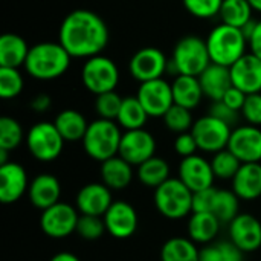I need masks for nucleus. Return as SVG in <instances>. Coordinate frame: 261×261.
Returning a JSON list of instances; mask_svg holds the SVG:
<instances>
[{
  "label": "nucleus",
  "instance_id": "obj_38",
  "mask_svg": "<svg viewBox=\"0 0 261 261\" xmlns=\"http://www.w3.org/2000/svg\"><path fill=\"white\" fill-rule=\"evenodd\" d=\"M23 75L17 67H0V96L3 99L17 98L23 90Z\"/></svg>",
  "mask_w": 261,
  "mask_h": 261
},
{
  "label": "nucleus",
  "instance_id": "obj_44",
  "mask_svg": "<svg viewBox=\"0 0 261 261\" xmlns=\"http://www.w3.org/2000/svg\"><path fill=\"white\" fill-rule=\"evenodd\" d=\"M210 115L225 121L226 124L229 125H234L237 121H239V116H240V112L231 109L229 106H226L223 101H214L213 106H211V110H210Z\"/></svg>",
  "mask_w": 261,
  "mask_h": 261
},
{
  "label": "nucleus",
  "instance_id": "obj_16",
  "mask_svg": "<svg viewBox=\"0 0 261 261\" xmlns=\"http://www.w3.org/2000/svg\"><path fill=\"white\" fill-rule=\"evenodd\" d=\"M106 229L113 239H128L138 229V213L127 200H115L102 216Z\"/></svg>",
  "mask_w": 261,
  "mask_h": 261
},
{
  "label": "nucleus",
  "instance_id": "obj_9",
  "mask_svg": "<svg viewBox=\"0 0 261 261\" xmlns=\"http://www.w3.org/2000/svg\"><path fill=\"white\" fill-rule=\"evenodd\" d=\"M191 133L197 141L199 150L214 154L220 150L228 148L232 125L208 113L194 121Z\"/></svg>",
  "mask_w": 261,
  "mask_h": 261
},
{
  "label": "nucleus",
  "instance_id": "obj_46",
  "mask_svg": "<svg viewBox=\"0 0 261 261\" xmlns=\"http://www.w3.org/2000/svg\"><path fill=\"white\" fill-rule=\"evenodd\" d=\"M248 49L251 54L258 57L261 60V20L255 21V26L248 37Z\"/></svg>",
  "mask_w": 261,
  "mask_h": 261
},
{
  "label": "nucleus",
  "instance_id": "obj_48",
  "mask_svg": "<svg viewBox=\"0 0 261 261\" xmlns=\"http://www.w3.org/2000/svg\"><path fill=\"white\" fill-rule=\"evenodd\" d=\"M49 261H81L75 254L67 252V251H61L58 254H55Z\"/></svg>",
  "mask_w": 261,
  "mask_h": 261
},
{
  "label": "nucleus",
  "instance_id": "obj_36",
  "mask_svg": "<svg viewBox=\"0 0 261 261\" xmlns=\"http://www.w3.org/2000/svg\"><path fill=\"white\" fill-rule=\"evenodd\" d=\"M164 119V125L173 132V133H185V132H191L193 125H194V119H193V113L190 109H185L182 106L173 104L171 109L162 116Z\"/></svg>",
  "mask_w": 261,
  "mask_h": 261
},
{
  "label": "nucleus",
  "instance_id": "obj_19",
  "mask_svg": "<svg viewBox=\"0 0 261 261\" xmlns=\"http://www.w3.org/2000/svg\"><path fill=\"white\" fill-rule=\"evenodd\" d=\"M29 177L23 165L18 162H8L0 165V202L11 205L28 194Z\"/></svg>",
  "mask_w": 261,
  "mask_h": 261
},
{
  "label": "nucleus",
  "instance_id": "obj_25",
  "mask_svg": "<svg viewBox=\"0 0 261 261\" xmlns=\"http://www.w3.org/2000/svg\"><path fill=\"white\" fill-rule=\"evenodd\" d=\"M101 180L112 191L127 188L133 180V165L122 159L119 154L101 162Z\"/></svg>",
  "mask_w": 261,
  "mask_h": 261
},
{
  "label": "nucleus",
  "instance_id": "obj_1",
  "mask_svg": "<svg viewBox=\"0 0 261 261\" xmlns=\"http://www.w3.org/2000/svg\"><path fill=\"white\" fill-rule=\"evenodd\" d=\"M109 28L93 11L75 9L69 12L58 31V41L72 58H92L102 54L109 44Z\"/></svg>",
  "mask_w": 261,
  "mask_h": 261
},
{
  "label": "nucleus",
  "instance_id": "obj_27",
  "mask_svg": "<svg viewBox=\"0 0 261 261\" xmlns=\"http://www.w3.org/2000/svg\"><path fill=\"white\" fill-rule=\"evenodd\" d=\"M26 40L17 34L8 32L0 37V67H20L24 66L29 54Z\"/></svg>",
  "mask_w": 261,
  "mask_h": 261
},
{
  "label": "nucleus",
  "instance_id": "obj_37",
  "mask_svg": "<svg viewBox=\"0 0 261 261\" xmlns=\"http://www.w3.org/2000/svg\"><path fill=\"white\" fill-rule=\"evenodd\" d=\"M24 133L20 122L11 116L0 118V148L12 151L23 142Z\"/></svg>",
  "mask_w": 261,
  "mask_h": 261
},
{
  "label": "nucleus",
  "instance_id": "obj_14",
  "mask_svg": "<svg viewBox=\"0 0 261 261\" xmlns=\"http://www.w3.org/2000/svg\"><path fill=\"white\" fill-rule=\"evenodd\" d=\"M177 177L193 193L214 187V180H216L211 161L205 159L200 154L182 158L177 168Z\"/></svg>",
  "mask_w": 261,
  "mask_h": 261
},
{
  "label": "nucleus",
  "instance_id": "obj_50",
  "mask_svg": "<svg viewBox=\"0 0 261 261\" xmlns=\"http://www.w3.org/2000/svg\"><path fill=\"white\" fill-rule=\"evenodd\" d=\"M248 2L251 3V6H252L254 11H257V12L261 14V0H248Z\"/></svg>",
  "mask_w": 261,
  "mask_h": 261
},
{
  "label": "nucleus",
  "instance_id": "obj_12",
  "mask_svg": "<svg viewBox=\"0 0 261 261\" xmlns=\"http://www.w3.org/2000/svg\"><path fill=\"white\" fill-rule=\"evenodd\" d=\"M136 96L150 118H162L174 104L171 84L164 78L141 83Z\"/></svg>",
  "mask_w": 261,
  "mask_h": 261
},
{
  "label": "nucleus",
  "instance_id": "obj_5",
  "mask_svg": "<svg viewBox=\"0 0 261 261\" xmlns=\"http://www.w3.org/2000/svg\"><path fill=\"white\" fill-rule=\"evenodd\" d=\"M211 64L206 40L197 35L182 37L174 49L171 60H168V69L174 75H193L199 76Z\"/></svg>",
  "mask_w": 261,
  "mask_h": 261
},
{
  "label": "nucleus",
  "instance_id": "obj_30",
  "mask_svg": "<svg viewBox=\"0 0 261 261\" xmlns=\"http://www.w3.org/2000/svg\"><path fill=\"white\" fill-rule=\"evenodd\" d=\"M210 213L214 214L222 223H231L240 214L239 196L232 190L216 188Z\"/></svg>",
  "mask_w": 261,
  "mask_h": 261
},
{
  "label": "nucleus",
  "instance_id": "obj_40",
  "mask_svg": "<svg viewBox=\"0 0 261 261\" xmlns=\"http://www.w3.org/2000/svg\"><path fill=\"white\" fill-rule=\"evenodd\" d=\"M104 232H107V229H106V223H104L102 217L80 214L78 225H76V234L83 240L95 242V240L101 239L104 236Z\"/></svg>",
  "mask_w": 261,
  "mask_h": 261
},
{
  "label": "nucleus",
  "instance_id": "obj_28",
  "mask_svg": "<svg viewBox=\"0 0 261 261\" xmlns=\"http://www.w3.org/2000/svg\"><path fill=\"white\" fill-rule=\"evenodd\" d=\"M54 124H55V127L58 128L60 135L64 138L66 142L83 141V138H84V135L87 132V127H89V122H87L86 116L81 112L73 110V109L61 110L55 116Z\"/></svg>",
  "mask_w": 261,
  "mask_h": 261
},
{
  "label": "nucleus",
  "instance_id": "obj_31",
  "mask_svg": "<svg viewBox=\"0 0 261 261\" xmlns=\"http://www.w3.org/2000/svg\"><path fill=\"white\" fill-rule=\"evenodd\" d=\"M148 118L150 116L145 112V109L142 107L138 96H125L122 99L116 122L119 124L121 128H124V132H127V130L144 128Z\"/></svg>",
  "mask_w": 261,
  "mask_h": 261
},
{
  "label": "nucleus",
  "instance_id": "obj_3",
  "mask_svg": "<svg viewBox=\"0 0 261 261\" xmlns=\"http://www.w3.org/2000/svg\"><path fill=\"white\" fill-rule=\"evenodd\" d=\"M122 139V128L116 121L98 118L89 122L87 132L83 138V148L86 154L96 161L104 162L118 156Z\"/></svg>",
  "mask_w": 261,
  "mask_h": 261
},
{
  "label": "nucleus",
  "instance_id": "obj_18",
  "mask_svg": "<svg viewBox=\"0 0 261 261\" xmlns=\"http://www.w3.org/2000/svg\"><path fill=\"white\" fill-rule=\"evenodd\" d=\"M112 190L102 182H90L80 188L75 197V206L80 214L102 217L113 203Z\"/></svg>",
  "mask_w": 261,
  "mask_h": 261
},
{
  "label": "nucleus",
  "instance_id": "obj_33",
  "mask_svg": "<svg viewBox=\"0 0 261 261\" xmlns=\"http://www.w3.org/2000/svg\"><path fill=\"white\" fill-rule=\"evenodd\" d=\"M252 12L254 9L248 0H223L219 18L225 24L242 29L252 20Z\"/></svg>",
  "mask_w": 261,
  "mask_h": 261
},
{
  "label": "nucleus",
  "instance_id": "obj_17",
  "mask_svg": "<svg viewBox=\"0 0 261 261\" xmlns=\"http://www.w3.org/2000/svg\"><path fill=\"white\" fill-rule=\"evenodd\" d=\"M228 148L242 161V164L261 162V128L251 124L232 128Z\"/></svg>",
  "mask_w": 261,
  "mask_h": 261
},
{
  "label": "nucleus",
  "instance_id": "obj_7",
  "mask_svg": "<svg viewBox=\"0 0 261 261\" xmlns=\"http://www.w3.org/2000/svg\"><path fill=\"white\" fill-rule=\"evenodd\" d=\"M64 138L54 122L41 121L26 133V147L31 156L40 162H52L60 158L64 148Z\"/></svg>",
  "mask_w": 261,
  "mask_h": 261
},
{
  "label": "nucleus",
  "instance_id": "obj_8",
  "mask_svg": "<svg viewBox=\"0 0 261 261\" xmlns=\"http://www.w3.org/2000/svg\"><path fill=\"white\" fill-rule=\"evenodd\" d=\"M81 81L95 96L112 92L119 83V69L112 58L99 54L86 60L81 69Z\"/></svg>",
  "mask_w": 261,
  "mask_h": 261
},
{
  "label": "nucleus",
  "instance_id": "obj_11",
  "mask_svg": "<svg viewBox=\"0 0 261 261\" xmlns=\"http://www.w3.org/2000/svg\"><path fill=\"white\" fill-rule=\"evenodd\" d=\"M168 70V60L158 47H142L136 50L128 61V72L132 78L139 83L162 78Z\"/></svg>",
  "mask_w": 261,
  "mask_h": 261
},
{
  "label": "nucleus",
  "instance_id": "obj_32",
  "mask_svg": "<svg viewBox=\"0 0 261 261\" xmlns=\"http://www.w3.org/2000/svg\"><path fill=\"white\" fill-rule=\"evenodd\" d=\"M136 176L144 187L158 188L170 179V165L165 159L153 156L138 167Z\"/></svg>",
  "mask_w": 261,
  "mask_h": 261
},
{
  "label": "nucleus",
  "instance_id": "obj_26",
  "mask_svg": "<svg viewBox=\"0 0 261 261\" xmlns=\"http://www.w3.org/2000/svg\"><path fill=\"white\" fill-rule=\"evenodd\" d=\"M171 90L174 104L190 110L196 109L205 96L199 76L193 75H176L171 83Z\"/></svg>",
  "mask_w": 261,
  "mask_h": 261
},
{
  "label": "nucleus",
  "instance_id": "obj_43",
  "mask_svg": "<svg viewBox=\"0 0 261 261\" xmlns=\"http://www.w3.org/2000/svg\"><path fill=\"white\" fill-rule=\"evenodd\" d=\"M199 150L197 141L194 138V135L191 132H185L176 136L174 139V151L180 156V158H188L193 154H197L196 151Z\"/></svg>",
  "mask_w": 261,
  "mask_h": 261
},
{
  "label": "nucleus",
  "instance_id": "obj_13",
  "mask_svg": "<svg viewBox=\"0 0 261 261\" xmlns=\"http://www.w3.org/2000/svg\"><path fill=\"white\" fill-rule=\"evenodd\" d=\"M156 139L145 128L127 130L122 133L119 156L133 167H139L142 162L156 156Z\"/></svg>",
  "mask_w": 261,
  "mask_h": 261
},
{
  "label": "nucleus",
  "instance_id": "obj_23",
  "mask_svg": "<svg viewBox=\"0 0 261 261\" xmlns=\"http://www.w3.org/2000/svg\"><path fill=\"white\" fill-rule=\"evenodd\" d=\"M200 86L203 89L205 96H208L213 102L222 101L225 93L232 87L231 70L226 66L211 63L200 75H199Z\"/></svg>",
  "mask_w": 261,
  "mask_h": 261
},
{
  "label": "nucleus",
  "instance_id": "obj_39",
  "mask_svg": "<svg viewBox=\"0 0 261 261\" xmlns=\"http://www.w3.org/2000/svg\"><path fill=\"white\" fill-rule=\"evenodd\" d=\"M122 99L124 98H121L116 93V90L96 95V98H95V112H96L98 118L116 121L121 104H122Z\"/></svg>",
  "mask_w": 261,
  "mask_h": 261
},
{
  "label": "nucleus",
  "instance_id": "obj_15",
  "mask_svg": "<svg viewBox=\"0 0 261 261\" xmlns=\"http://www.w3.org/2000/svg\"><path fill=\"white\" fill-rule=\"evenodd\" d=\"M229 240L245 254L255 252L261 248V222L249 213H240L228 223Z\"/></svg>",
  "mask_w": 261,
  "mask_h": 261
},
{
  "label": "nucleus",
  "instance_id": "obj_34",
  "mask_svg": "<svg viewBox=\"0 0 261 261\" xmlns=\"http://www.w3.org/2000/svg\"><path fill=\"white\" fill-rule=\"evenodd\" d=\"M200 261H245V252L231 240L213 242L200 249Z\"/></svg>",
  "mask_w": 261,
  "mask_h": 261
},
{
  "label": "nucleus",
  "instance_id": "obj_47",
  "mask_svg": "<svg viewBox=\"0 0 261 261\" xmlns=\"http://www.w3.org/2000/svg\"><path fill=\"white\" fill-rule=\"evenodd\" d=\"M50 104H52V99H50V96L47 93H38L29 102L31 109L34 112H37V113H43V112L49 110Z\"/></svg>",
  "mask_w": 261,
  "mask_h": 261
},
{
  "label": "nucleus",
  "instance_id": "obj_29",
  "mask_svg": "<svg viewBox=\"0 0 261 261\" xmlns=\"http://www.w3.org/2000/svg\"><path fill=\"white\" fill-rule=\"evenodd\" d=\"M161 261H200V249L190 237H171L162 245Z\"/></svg>",
  "mask_w": 261,
  "mask_h": 261
},
{
  "label": "nucleus",
  "instance_id": "obj_4",
  "mask_svg": "<svg viewBox=\"0 0 261 261\" xmlns=\"http://www.w3.org/2000/svg\"><path fill=\"white\" fill-rule=\"evenodd\" d=\"M211 63L231 67L248 49V40L242 29L220 23L211 29L206 38Z\"/></svg>",
  "mask_w": 261,
  "mask_h": 261
},
{
  "label": "nucleus",
  "instance_id": "obj_21",
  "mask_svg": "<svg viewBox=\"0 0 261 261\" xmlns=\"http://www.w3.org/2000/svg\"><path fill=\"white\" fill-rule=\"evenodd\" d=\"M60 197H61V184L54 174L41 173L31 180L28 188V199L34 208L44 211L49 206L58 203Z\"/></svg>",
  "mask_w": 261,
  "mask_h": 261
},
{
  "label": "nucleus",
  "instance_id": "obj_10",
  "mask_svg": "<svg viewBox=\"0 0 261 261\" xmlns=\"http://www.w3.org/2000/svg\"><path fill=\"white\" fill-rule=\"evenodd\" d=\"M80 213L76 206L67 202H58L47 210L41 211L40 228L49 239H66L76 232Z\"/></svg>",
  "mask_w": 261,
  "mask_h": 261
},
{
  "label": "nucleus",
  "instance_id": "obj_45",
  "mask_svg": "<svg viewBox=\"0 0 261 261\" xmlns=\"http://www.w3.org/2000/svg\"><path fill=\"white\" fill-rule=\"evenodd\" d=\"M246 93L243 92V90H240L239 87H236V86H232L226 93H225V96H223V102L226 104V106H229L231 109H234V110H237V112H242V109H243V106H245V101H246Z\"/></svg>",
  "mask_w": 261,
  "mask_h": 261
},
{
  "label": "nucleus",
  "instance_id": "obj_6",
  "mask_svg": "<svg viewBox=\"0 0 261 261\" xmlns=\"http://www.w3.org/2000/svg\"><path fill=\"white\" fill-rule=\"evenodd\" d=\"M193 191L179 179L170 177L154 188L153 202L158 213L168 220H180L193 213Z\"/></svg>",
  "mask_w": 261,
  "mask_h": 261
},
{
  "label": "nucleus",
  "instance_id": "obj_41",
  "mask_svg": "<svg viewBox=\"0 0 261 261\" xmlns=\"http://www.w3.org/2000/svg\"><path fill=\"white\" fill-rule=\"evenodd\" d=\"M182 3L193 17L208 20L219 17L223 0H182Z\"/></svg>",
  "mask_w": 261,
  "mask_h": 261
},
{
  "label": "nucleus",
  "instance_id": "obj_24",
  "mask_svg": "<svg viewBox=\"0 0 261 261\" xmlns=\"http://www.w3.org/2000/svg\"><path fill=\"white\" fill-rule=\"evenodd\" d=\"M222 222L211 213H191L187 225L188 237L197 245H210L216 242L222 229Z\"/></svg>",
  "mask_w": 261,
  "mask_h": 261
},
{
  "label": "nucleus",
  "instance_id": "obj_22",
  "mask_svg": "<svg viewBox=\"0 0 261 261\" xmlns=\"http://www.w3.org/2000/svg\"><path fill=\"white\" fill-rule=\"evenodd\" d=\"M232 191L240 200L252 202L261 197V162L242 164L240 170L234 176Z\"/></svg>",
  "mask_w": 261,
  "mask_h": 261
},
{
  "label": "nucleus",
  "instance_id": "obj_2",
  "mask_svg": "<svg viewBox=\"0 0 261 261\" xmlns=\"http://www.w3.org/2000/svg\"><path fill=\"white\" fill-rule=\"evenodd\" d=\"M70 54L60 41H41L31 46L24 61L26 73L40 81H52L63 76L70 66Z\"/></svg>",
  "mask_w": 261,
  "mask_h": 261
},
{
  "label": "nucleus",
  "instance_id": "obj_20",
  "mask_svg": "<svg viewBox=\"0 0 261 261\" xmlns=\"http://www.w3.org/2000/svg\"><path fill=\"white\" fill-rule=\"evenodd\" d=\"M232 86L243 90L246 95L261 92V60L251 52H246L231 67Z\"/></svg>",
  "mask_w": 261,
  "mask_h": 261
},
{
  "label": "nucleus",
  "instance_id": "obj_42",
  "mask_svg": "<svg viewBox=\"0 0 261 261\" xmlns=\"http://www.w3.org/2000/svg\"><path fill=\"white\" fill-rule=\"evenodd\" d=\"M240 115L245 118L246 124L261 127V92L246 96V101Z\"/></svg>",
  "mask_w": 261,
  "mask_h": 261
},
{
  "label": "nucleus",
  "instance_id": "obj_49",
  "mask_svg": "<svg viewBox=\"0 0 261 261\" xmlns=\"http://www.w3.org/2000/svg\"><path fill=\"white\" fill-rule=\"evenodd\" d=\"M8 150H3V148H0V165H5V164H8L9 161H8Z\"/></svg>",
  "mask_w": 261,
  "mask_h": 261
},
{
  "label": "nucleus",
  "instance_id": "obj_35",
  "mask_svg": "<svg viewBox=\"0 0 261 261\" xmlns=\"http://www.w3.org/2000/svg\"><path fill=\"white\" fill-rule=\"evenodd\" d=\"M211 165H213V171H214L216 179L232 180L242 167V161L229 148H225V150H220V151L213 154Z\"/></svg>",
  "mask_w": 261,
  "mask_h": 261
}]
</instances>
